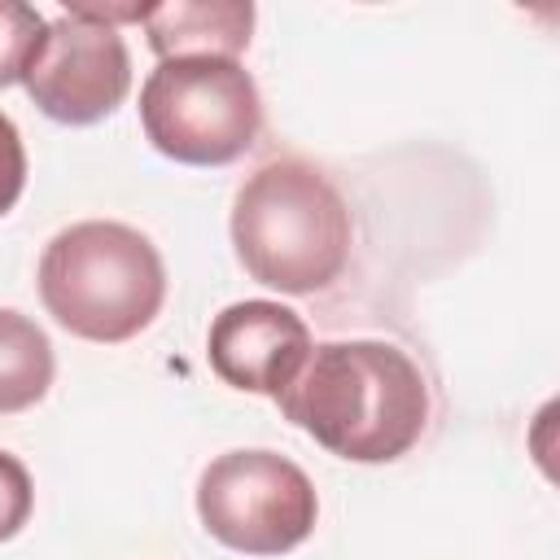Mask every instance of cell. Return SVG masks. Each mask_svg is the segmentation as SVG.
I'll use <instances>...</instances> for the list:
<instances>
[{
	"instance_id": "6da1fadb",
	"label": "cell",
	"mask_w": 560,
	"mask_h": 560,
	"mask_svg": "<svg viewBox=\"0 0 560 560\" xmlns=\"http://www.w3.org/2000/svg\"><path fill=\"white\" fill-rule=\"evenodd\" d=\"M276 402L289 424L350 464H389L429 424L424 372L407 350L372 337L311 346L302 372Z\"/></svg>"
},
{
	"instance_id": "7a4b0ae2",
	"label": "cell",
	"mask_w": 560,
	"mask_h": 560,
	"mask_svg": "<svg viewBox=\"0 0 560 560\" xmlns=\"http://www.w3.org/2000/svg\"><path fill=\"white\" fill-rule=\"evenodd\" d=\"M350 206L306 158L262 162L232 201V245L249 280L280 293L328 289L350 258Z\"/></svg>"
},
{
	"instance_id": "3957f363",
	"label": "cell",
	"mask_w": 560,
	"mask_h": 560,
	"mask_svg": "<svg viewBox=\"0 0 560 560\" xmlns=\"http://www.w3.org/2000/svg\"><path fill=\"white\" fill-rule=\"evenodd\" d=\"M39 298L66 332L114 346L153 324L166 298V267L144 232L88 219L44 245Z\"/></svg>"
},
{
	"instance_id": "277c9868",
	"label": "cell",
	"mask_w": 560,
	"mask_h": 560,
	"mask_svg": "<svg viewBox=\"0 0 560 560\" xmlns=\"http://www.w3.org/2000/svg\"><path fill=\"white\" fill-rule=\"evenodd\" d=\"M140 127L162 158L228 166L254 149L262 131L258 83L232 57L158 61L140 88Z\"/></svg>"
},
{
	"instance_id": "5b68a950",
	"label": "cell",
	"mask_w": 560,
	"mask_h": 560,
	"mask_svg": "<svg viewBox=\"0 0 560 560\" xmlns=\"http://www.w3.org/2000/svg\"><path fill=\"white\" fill-rule=\"evenodd\" d=\"M197 516L210 538L245 556H280L306 542L319 516L311 477L276 451H228L197 481Z\"/></svg>"
},
{
	"instance_id": "8992f818",
	"label": "cell",
	"mask_w": 560,
	"mask_h": 560,
	"mask_svg": "<svg viewBox=\"0 0 560 560\" xmlns=\"http://www.w3.org/2000/svg\"><path fill=\"white\" fill-rule=\"evenodd\" d=\"M31 101L66 127L109 118L131 92V57L118 26L66 13L48 22V35L26 70Z\"/></svg>"
},
{
	"instance_id": "52a82bcc",
	"label": "cell",
	"mask_w": 560,
	"mask_h": 560,
	"mask_svg": "<svg viewBox=\"0 0 560 560\" xmlns=\"http://www.w3.org/2000/svg\"><path fill=\"white\" fill-rule=\"evenodd\" d=\"M206 354L214 376L228 381L232 389L276 398L302 372L311 354V328L298 311L267 298H249L214 315Z\"/></svg>"
},
{
	"instance_id": "ba28073f",
	"label": "cell",
	"mask_w": 560,
	"mask_h": 560,
	"mask_svg": "<svg viewBox=\"0 0 560 560\" xmlns=\"http://www.w3.org/2000/svg\"><path fill=\"white\" fill-rule=\"evenodd\" d=\"M249 0H171L144 9V35L158 61L171 57H241L249 48Z\"/></svg>"
},
{
	"instance_id": "9c48e42d",
	"label": "cell",
	"mask_w": 560,
	"mask_h": 560,
	"mask_svg": "<svg viewBox=\"0 0 560 560\" xmlns=\"http://www.w3.org/2000/svg\"><path fill=\"white\" fill-rule=\"evenodd\" d=\"M57 359L48 332L22 311L0 306V416L35 407L52 385Z\"/></svg>"
},
{
	"instance_id": "30bf717a",
	"label": "cell",
	"mask_w": 560,
	"mask_h": 560,
	"mask_svg": "<svg viewBox=\"0 0 560 560\" xmlns=\"http://www.w3.org/2000/svg\"><path fill=\"white\" fill-rule=\"evenodd\" d=\"M44 35H48V22L35 4L0 0V88H13L26 79Z\"/></svg>"
},
{
	"instance_id": "8fae6325",
	"label": "cell",
	"mask_w": 560,
	"mask_h": 560,
	"mask_svg": "<svg viewBox=\"0 0 560 560\" xmlns=\"http://www.w3.org/2000/svg\"><path fill=\"white\" fill-rule=\"evenodd\" d=\"M31 503H35V490H31L26 464L18 455L0 451V542L13 538L31 521Z\"/></svg>"
},
{
	"instance_id": "7c38bea8",
	"label": "cell",
	"mask_w": 560,
	"mask_h": 560,
	"mask_svg": "<svg viewBox=\"0 0 560 560\" xmlns=\"http://www.w3.org/2000/svg\"><path fill=\"white\" fill-rule=\"evenodd\" d=\"M22 188H26V149H22L13 118L0 109V214L18 206Z\"/></svg>"
}]
</instances>
